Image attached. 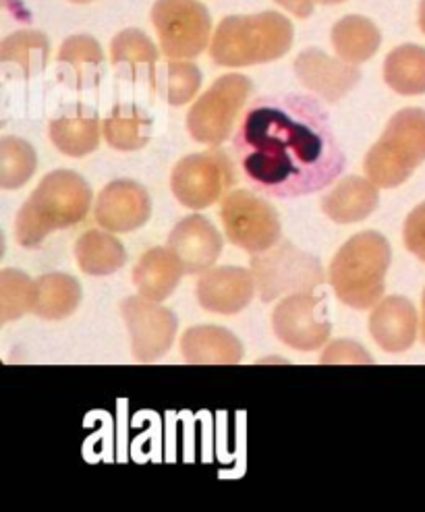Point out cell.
<instances>
[{"mask_svg": "<svg viewBox=\"0 0 425 512\" xmlns=\"http://www.w3.org/2000/svg\"><path fill=\"white\" fill-rule=\"evenodd\" d=\"M110 61L133 81L144 79L150 83V88H156L158 48L141 30L129 27V30L117 34L110 44Z\"/></svg>", "mask_w": 425, "mask_h": 512, "instance_id": "cell-23", "label": "cell"}, {"mask_svg": "<svg viewBox=\"0 0 425 512\" xmlns=\"http://www.w3.org/2000/svg\"><path fill=\"white\" fill-rule=\"evenodd\" d=\"M258 293L253 272L237 266L210 268L195 282V295L210 314L235 316L243 311Z\"/></svg>", "mask_w": 425, "mask_h": 512, "instance_id": "cell-15", "label": "cell"}, {"mask_svg": "<svg viewBox=\"0 0 425 512\" xmlns=\"http://www.w3.org/2000/svg\"><path fill=\"white\" fill-rule=\"evenodd\" d=\"M92 199V187L75 170L61 168L48 173L15 218L17 243L25 249H38L48 235L88 218Z\"/></svg>", "mask_w": 425, "mask_h": 512, "instance_id": "cell-2", "label": "cell"}, {"mask_svg": "<svg viewBox=\"0 0 425 512\" xmlns=\"http://www.w3.org/2000/svg\"><path fill=\"white\" fill-rule=\"evenodd\" d=\"M38 168V156L32 144L21 137L0 139V187L19 189L30 181Z\"/></svg>", "mask_w": 425, "mask_h": 512, "instance_id": "cell-30", "label": "cell"}, {"mask_svg": "<svg viewBox=\"0 0 425 512\" xmlns=\"http://www.w3.org/2000/svg\"><path fill=\"white\" fill-rule=\"evenodd\" d=\"M121 316L127 324L133 357L152 363L164 357L175 343L179 320L173 311L144 295L129 297L121 303Z\"/></svg>", "mask_w": 425, "mask_h": 512, "instance_id": "cell-12", "label": "cell"}, {"mask_svg": "<svg viewBox=\"0 0 425 512\" xmlns=\"http://www.w3.org/2000/svg\"><path fill=\"white\" fill-rule=\"evenodd\" d=\"M405 247L425 264V202L419 204L405 220Z\"/></svg>", "mask_w": 425, "mask_h": 512, "instance_id": "cell-34", "label": "cell"}, {"mask_svg": "<svg viewBox=\"0 0 425 512\" xmlns=\"http://www.w3.org/2000/svg\"><path fill=\"white\" fill-rule=\"evenodd\" d=\"M421 338L425 343V293H423V299H421Z\"/></svg>", "mask_w": 425, "mask_h": 512, "instance_id": "cell-36", "label": "cell"}, {"mask_svg": "<svg viewBox=\"0 0 425 512\" xmlns=\"http://www.w3.org/2000/svg\"><path fill=\"white\" fill-rule=\"evenodd\" d=\"M390 260V243L380 233L365 231L351 237L336 251L328 268L338 301L353 309L376 307L386 289Z\"/></svg>", "mask_w": 425, "mask_h": 512, "instance_id": "cell-4", "label": "cell"}, {"mask_svg": "<svg viewBox=\"0 0 425 512\" xmlns=\"http://www.w3.org/2000/svg\"><path fill=\"white\" fill-rule=\"evenodd\" d=\"M419 27H421V32L425 34V0H421V5H419Z\"/></svg>", "mask_w": 425, "mask_h": 512, "instance_id": "cell-37", "label": "cell"}, {"mask_svg": "<svg viewBox=\"0 0 425 512\" xmlns=\"http://www.w3.org/2000/svg\"><path fill=\"white\" fill-rule=\"evenodd\" d=\"M272 326L280 343L303 353L322 349L332 332L326 299L311 293H295L282 299L272 314Z\"/></svg>", "mask_w": 425, "mask_h": 512, "instance_id": "cell-11", "label": "cell"}, {"mask_svg": "<svg viewBox=\"0 0 425 512\" xmlns=\"http://www.w3.org/2000/svg\"><path fill=\"white\" fill-rule=\"evenodd\" d=\"M181 355L191 365H235L243 359V345L226 328L193 326L181 338Z\"/></svg>", "mask_w": 425, "mask_h": 512, "instance_id": "cell-21", "label": "cell"}, {"mask_svg": "<svg viewBox=\"0 0 425 512\" xmlns=\"http://www.w3.org/2000/svg\"><path fill=\"white\" fill-rule=\"evenodd\" d=\"M185 274V266L170 247H152L133 268V284L139 295L164 301L173 295Z\"/></svg>", "mask_w": 425, "mask_h": 512, "instance_id": "cell-19", "label": "cell"}, {"mask_svg": "<svg viewBox=\"0 0 425 512\" xmlns=\"http://www.w3.org/2000/svg\"><path fill=\"white\" fill-rule=\"evenodd\" d=\"M71 3H75V5H88V3H94V0H71Z\"/></svg>", "mask_w": 425, "mask_h": 512, "instance_id": "cell-39", "label": "cell"}, {"mask_svg": "<svg viewBox=\"0 0 425 512\" xmlns=\"http://www.w3.org/2000/svg\"><path fill=\"white\" fill-rule=\"evenodd\" d=\"M295 75L311 94L330 104L343 100L361 79L357 65L332 59L320 48H307L297 56Z\"/></svg>", "mask_w": 425, "mask_h": 512, "instance_id": "cell-14", "label": "cell"}, {"mask_svg": "<svg viewBox=\"0 0 425 512\" xmlns=\"http://www.w3.org/2000/svg\"><path fill=\"white\" fill-rule=\"evenodd\" d=\"M36 282L21 270L5 268L0 272V322L7 324L34 311Z\"/></svg>", "mask_w": 425, "mask_h": 512, "instance_id": "cell-31", "label": "cell"}, {"mask_svg": "<svg viewBox=\"0 0 425 512\" xmlns=\"http://www.w3.org/2000/svg\"><path fill=\"white\" fill-rule=\"evenodd\" d=\"M81 303V287L71 274L52 272L36 280L34 311L42 320H65L75 314Z\"/></svg>", "mask_w": 425, "mask_h": 512, "instance_id": "cell-28", "label": "cell"}, {"mask_svg": "<svg viewBox=\"0 0 425 512\" xmlns=\"http://www.w3.org/2000/svg\"><path fill=\"white\" fill-rule=\"evenodd\" d=\"M162 96L170 106H183L195 98L202 88V71L193 63L173 61L162 73Z\"/></svg>", "mask_w": 425, "mask_h": 512, "instance_id": "cell-32", "label": "cell"}, {"mask_svg": "<svg viewBox=\"0 0 425 512\" xmlns=\"http://www.w3.org/2000/svg\"><path fill=\"white\" fill-rule=\"evenodd\" d=\"M75 258L83 274L110 276L127 264V251L115 233L92 229L77 239Z\"/></svg>", "mask_w": 425, "mask_h": 512, "instance_id": "cell-25", "label": "cell"}, {"mask_svg": "<svg viewBox=\"0 0 425 512\" xmlns=\"http://www.w3.org/2000/svg\"><path fill=\"white\" fill-rule=\"evenodd\" d=\"M168 247L177 253L187 274H202L220 258L224 241L206 216L191 214L183 218L170 233Z\"/></svg>", "mask_w": 425, "mask_h": 512, "instance_id": "cell-16", "label": "cell"}, {"mask_svg": "<svg viewBox=\"0 0 425 512\" xmlns=\"http://www.w3.org/2000/svg\"><path fill=\"white\" fill-rule=\"evenodd\" d=\"M220 218L226 239L253 255L268 251L282 237L276 208L268 199L247 189H235L224 195Z\"/></svg>", "mask_w": 425, "mask_h": 512, "instance_id": "cell-9", "label": "cell"}, {"mask_svg": "<svg viewBox=\"0 0 425 512\" xmlns=\"http://www.w3.org/2000/svg\"><path fill=\"white\" fill-rule=\"evenodd\" d=\"M48 133L61 154L83 158L100 146V119L92 108L75 104L50 121Z\"/></svg>", "mask_w": 425, "mask_h": 512, "instance_id": "cell-18", "label": "cell"}, {"mask_svg": "<svg viewBox=\"0 0 425 512\" xmlns=\"http://www.w3.org/2000/svg\"><path fill=\"white\" fill-rule=\"evenodd\" d=\"M382 44V34L378 25L361 15H347L332 27V46L351 65H361L370 61Z\"/></svg>", "mask_w": 425, "mask_h": 512, "instance_id": "cell-26", "label": "cell"}, {"mask_svg": "<svg viewBox=\"0 0 425 512\" xmlns=\"http://www.w3.org/2000/svg\"><path fill=\"white\" fill-rule=\"evenodd\" d=\"M384 81L401 96L425 94V48L417 44L394 48L386 56Z\"/></svg>", "mask_w": 425, "mask_h": 512, "instance_id": "cell-29", "label": "cell"}, {"mask_svg": "<svg viewBox=\"0 0 425 512\" xmlns=\"http://www.w3.org/2000/svg\"><path fill=\"white\" fill-rule=\"evenodd\" d=\"M106 144L119 152H135L148 146L152 117L135 104H117L102 123Z\"/></svg>", "mask_w": 425, "mask_h": 512, "instance_id": "cell-27", "label": "cell"}, {"mask_svg": "<svg viewBox=\"0 0 425 512\" xmlns=\"http://www.w3.org/2000/svg\"><path fill=\"white\" fill-rule=\"evenodd\" d=\"M322 365H338V363H374L372 355L367 353L361 345H357L355 340H334V343L324 351Z\"/></svg>", "mask_w": 425, "mask_h": 512, "instance_id": "cell-33", "label": "cell"}, {"mask_svg": "<svg viewBox=\"0 0 425 512\" xmlns=\"http://www.w3.org/2000/svg\"><path fill=\"white\" fill-rule=\"evenodd\" d=\"M380 204L378 185L363 177L340 179L322 199V212L336 224H353L370 218Z\"/></svg>", "mask_w": 425, "mask_h": 512, "instance_id": "cell-20", "label": "cell"}, {"mask_svg": "<svg viewBox=\"0 0 425 512\" xmlns=\"http://www.w3.org/2000/svg\"><path fill=\"white\" fill-rule=\"evenodd\" d=\"M316 3H320V5H340V3H345V0H316Z\"/></svg>", "mask_w": 425, "mask_h": 512, "instance_id": "cell-38", "label": "cell"}, {"mask_svg": "<svg viewBox=\"0 0 425 512\" xmlns=\"http://www.w3.org/2000/svg\"><path fill=\"white\" fill-rule=\"evenodd\" d=\"M293 23L276 11L224 17L210 44L220 67H249L278 61L293 46Z\"/></svg>", "mask_w": 425, "mask_h": 512, "instance_id": "cell-3", "label": "cell"}, {"mask_svg": "<svg viewBox=\"0 0 425 512\" xmlns=\"http://www.w3.org/2000/svg\"><path fill=\"white\" fill-rule=\"evenodd\" d=\"M251 272L264 303H272L282 295L311 293L324 282L320 260L289 241H278L268 251L255 253Z\"/></svg>", "mask_w": 425, "mask_h": 512, "instance_id": "cell-6", "label": "cell"}, {"mask_svg": "<svg viewBox=\"0 0 425 512\" xmlns=\"http://www.w3.org/2000/svg\"><path fill=\"white\" fill-rule=\"evenodd\" d=\"M425 162V110L403 108L363 160L365 175L382 189L399 187Z\"/></svg>", "mask_w": 425, "mask_h": 512, "instance_id": "cell-5", "label": "cell"}, {"mask_svg": "<svg viewBox=\"0 0 425 512\" xmlns=\"http://www.w3.org/2000/svg\"><path fill=\"white\" fill-rule=\"evenodd\" d=\"M251 92V79L241 73H229L218 77L200 96V100L191 106L187 115L189 135L195 141H200V144L212 148L224 144L226 139L235 135L233 129Z\"/></svg>", "mask_w": 425, "mask_h": 512, "instance_id": "cell-7", "label": "cell"}, {"mask_svg": "<svg viewBox=\"0 0 425 512\" xmlns=\"http://www.w3.org/2000/svg\"><path fill=\"white\" fill-rule=\"evenodd\" d=\"M152 21L168 59H195L212 34V17L197 0H156Z\"/></svg>", "mask_w": 425, "mask_h": 512, "instance_id": "cell-10", "label": "cell"}, {"mask_svg": "<svg viewBox=\"0 0 425 512\" xmlns=\"http://www.w3.org/2000/svg\"><path fill=\"white\" fill-rule=\"evenodd\" d=\"M233 148L249 187L274 199L318 193L347 164L328 110L307 94L255 98L235 129Z\"/></svg>", "mask_w": 425, "mask_h": 512, "instance_id": "cell-1", "label": "cell"}, {"mask_svg": "<svg viewBox=\"0 0 425 512\" xmlns=\"http://www.w3.org/2000/svg\"><path fill=\"white\" fill-rule=\"evenodd\" d=\"M152 216V199L146 187L131 179L108 183L94 206V218L100 229L125 235L141 229Z\"/></svg>", "mask_w": 425, "mask_h": 512, "instance_id": "cell-13", "label": "cell"}, {"mask_svg": "<svg viewBox=\"0 0 425 512\" xmlns=\"http://www.w3.org/2000/svg\"><path fill=\"white\" fill-rule=\"evenodd\" d=\"M50 59V42L42 32L19 30L0 46V63L19 79L40 75Z\"/></svg>", "mask_w": 425, "mask_h": 512, "instance_id": "cell-24", "label": "cell"}, {"mask_svg": "<svg viewBox=\"0 0 425 512\" xmlns=\"http://www.w3.org/2000/svg\"><path fill=\"white\" fill-rule=\"evenodd\" d=\"M56 65L61 81L73 90L96 88L104 71V52L92 36H71L63 42Z\"/></svg>", "mask_w": 425, "mask_h": 512, "instance_id": "cell-22", "label": "cell"}, {"mask_svg": "<svg viewBox=\"0 0 425 512\" xmlns=\"http://www.w3.org/2000/svg\"><path fill=\"white\" fill-rule=\"evenodd\" d=\"M417 309L399 295L382 299L370 316V332L382 351L405 353L417 338Z\"/></svg>", "mask_w": 425, "mask_h": 512, "instance_id": "cell-17", "label": "cell"}, {"mask_svg": "<svg viewBox=\"0 0 425 512\" xmlns=\"http://www.w3.org/2000/svg\"><path fill=\"white\" fill-rule=\"evenodd\" d=\"M239 183L231 156L220 148L185 156L170 175V189L177 202L189 210H204L233 191Z\"/></svg>", "mask_w": 425, "mask_h": 512, "instance_id": "cell-8", "label": "cell"}, {"mask_svg": "<svg viewBox=\"0 0 425 512\" xmlns=\"http://www.w3.org/2000/svg\"><path fill=\"white\" fill-rule=\"evenodd\" d=\"M278 5L285 7L289 13H293L299 19H307L311 13H314L316 0H276Z\"/></svg>", "mask_w": 425, "mask_h": 512, "instance_id": "cell-35", "label": "cell"}]
</instances>
